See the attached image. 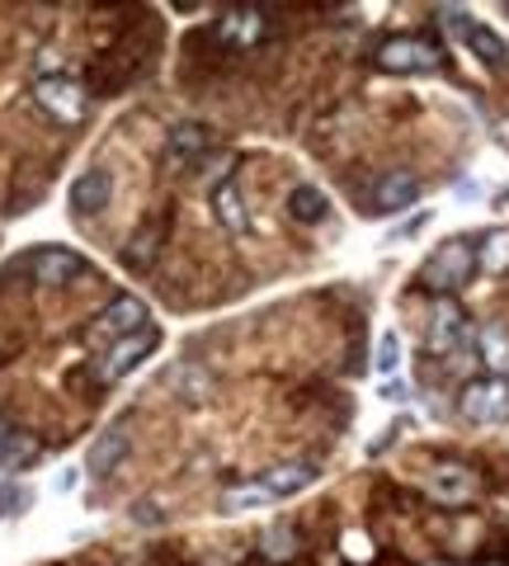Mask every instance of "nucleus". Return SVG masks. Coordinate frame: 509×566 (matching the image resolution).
<instances>
[{"instance_id":"f3484780","label":"nucleus","mask_w":509,"mask_h":566,"mask_svg":"<svg viewBox=\"0 0 509 566\" xmlns=\"http://www.w3.org/2000/svg\"><path fill=\"white\" fill-rule=\"evenodd\" d=\"M123 453H128V430L123 424H109L95 444H91V458H85V468H91L95 476H109L118 463H123Z\"/></svg>"},{"instance_id":"20e7f679","label":"nucleus","mask_w":509,"mask_h":566,"mask_svg":"<svg viewBox=\"0 0 509 566\" xmlns=\"http://www.w3.org/2000/svg\"><path fill=\"white\" fill-rule=\"evenodd\" d=\"M378 66L392 71V76H420V71L444 66V52L425 39H388L378 48Z\"/></svg>"},{"instance_id":"2eb2a0df","label":"nucleus","mask_w":509,"mask_h":566,"mask_svg":"<svg viewBox=\"0 0 509 566\" xmlns=\"http://www.w3.org/2000/svg\"><path fill=\"white\" fill-rule=\"evenodd\" d=\"M33 463H39V439L0 420V472H24Z\"/></svg>"},{"instance_id":"6e6552de","label":"nucleus","mask_w":509,"mask_h":566,"mask_svg":"<svg viewBox=\"0 0 509 566\" xmlns=\"http://www.w3.org/2000/svg\"><path fill=\"white\" fill-rule=\"evenodd\" d=\"M24 264H29L33 279L47 283V289H62V283H76L85 274V255L66 251V245H43V251H33Z\"/></svg>"},{"instance_id":"1a4fd4ad","label":"nucleus","mask_w":509,"mask_h":566,"mask_svg":"<svg viewBox=\"0 0 509 566\" xmlns=\"http://www.w3.org/2000/svg\"><path fill=\"white\" fill-rule=\"evenodd\" d=\"M463 340H471V326L458 303H448V297H438L434 312H430V331H425V345L430 354H453Z\"/></svg>"},{"instance_id":"a211bd4d","label":"nucleus","mask_w":509,"mask_h":566,"mask_svg":"<svg viewBox=\"0 0 509 566\" xmlns=\"http://www.w3.org/2000/svg\"><path fill=\"white\" fill-rule=\"evenodd\" d=\"M288 218H293V222H303V227L326 222V218H330V199H326V189H316V185H297V189L288 193Z\"/></svg>"},{"instance_id":"4468645a","label":"nucleus","mask_w":509,"mask_h":566,"mask_svg":"<svg viewBox=\"0 0 509 566\" xmlns=\"http://www.w3.org/2000/svg\"><path fill=\"white\" fill-rule=\"evenodd\" d=\"M114 199V175L109 170H85L76 175L72 185V208L81 212V218H95V212H104Z\"/></svg>"},{"instance_id":"423d86ee","label":"nucleus","mask_w":509,"mask_h":566,"mask_svg":"<svg viewBox=\"0 0 509 566\" xmlns=\"http://www.w3.org/2000/svg\"><path fill=\"white\" fill-rule=\"evenodd\" d=\"M425 495L434 505H471L477 501V472L463 468V463H438L430 476H425Z\"/></svg>"},{"instance_id":"412c9836","label":"nucleus","mask_w":509,"mask_h":566,"mask_svg":"<svg viewBox=\"0 0 509 566\" xmlns=\"http://www.w3.org/2000/svg\"><path fill=\"white\" fill-rule=\"evenodd\" d=\"M477 264H481L486 274H505V270H509V227H496V232L481 237Z\"/></svg>"},{"instance_id":"ddd939ff","label":"nucleus","mask_w":509,"mask_h":566,"mask_svg":"<svg viewBox=\"0 0 509 566\" xmlns=\"http://www.w3.org/2000/svg\"><path fill=\"white\" fill-rule=\"evenodd\" d=\"M415 199H420V180H415V175H406V170H396V175H382V180H378V189H373V199H368V208L382 212V218H392V212L411 208Z\"/></svg>"},{"instance_id":"7ed1b4c3","label":"nucleus","mask_w":509,"mask_h":566,"mask_svg":"<svg viewBox=\"0 0 509 566\" xmlns=\"http://www.w3.org/2000/svg\"><path fill=\"white\" fill-rule=\"evenodd\" d=\"M33 99H39V109L52 114L57 123H81L85 118V91L81 81L72 76H57V71H43V76H33Z\"/></svg>"},{"instance_id":"aec40b11","label":"nucleus","mask_w":509,"mask_h":566,"mask_svg":"<svg viewBox=\"0 0 509 566\" xmlns=\"http://www.w3.org/2000/svg\"><path fill=\"white\" fill-rule=\"evenodd\" d=\"M477 349H481V364H486L496 378L509 374V335H505V326H481Z\"/></svg>"},{"instance_id":"a878e982","label":"nucleus","mask_w":509,"mask_h":566,"mask_svg":"<svg viewBox=\"0 0 509 566\" xmlns=\"http://www.w3.org/2000/svg\"><path fill=\"white\" fill-rule=\"evenodd\" d=\"M486 566H500V562H486Z\"/></svg>"},{"instance_id":"b1692460","label":"nucleus","mask_w":509,"mask_h":566,"mask_svg":"<svg viewBox=\"0 0 509 566\" xmlns=\"http://www.w3.org/2000/svg\"><path fill=\"white\" fill-rule=\"evenodd\" d=\"M496 137H500L505 147H509V114H505V118H496Z\"/></svg>"},{"instance_id":"5701e85b","label":"nucleus","mask_w":509,"mask_h":566,"mask_svg":"<svg viewBox=\"0 0 509 566\" xmlns=\"http://www.w3.org/2000/svg\"><path fill=\"white\" fill-rule=\"evenodd\" d=\"M76 486V468H66V472H57V491H72Z\"/></svg>"},{"instance_id":"f257e3e1","label":"nucleus","mask_w":509,"mask_h":566,"mask_svg":"<svg viewBox=\"0 0 509 566\" xmlns=\"http://www.w3.org/2000/svg\"><path fill=\"white\" fill-rule=\"evenodd\" d=\"M311 482H316V463H307V458H293V463H278L269 472L251 476V482H236L232 491H222L218 510H222V515H251V510H269L278 501H288V495H297Z\"/></svg>"},{"instance_id":"dca6fc26","label":"nucleus","mask_w":509,"mask_h":566,"mask_svg":"<svg viewBox=\"0 0 509 566\" xmlns=\"http://www.w3.org/2000/svg\"><path fill=\"white\" fill-rule=\"evenodd\" d=\"M265 14H255V10H226L222 20H218V39L226 48H255L259 39H265Z\"/></svg>"},{"instance_id":"39448f33","label":"nucleus","mask_w":509,"mask_h":566,"mask_svg":"<svg viewBox=\"0 0 509 566\" xmlns=\"http://www.w3.org/2000/svg\"><path fill=\"white\" fill-rule=\"evenodd\" d=\"M156 345H161L156 331H132V335H123V340H114L109 354H104V368H99L104 382H118V378H128L132 368H142L156 354Z\"/></svg>"},{"instance_id":"9b49d317","label":"nucleus","mask_w":509,"mask_h":566,"mask_svg":"<svg viewBox=\"0 0 509 566\" xmlns=\"http://www.w3.org/2000/svg\"><path fill=\"white\" fill-rule=\"evenodd\" d=\"M142 322H147V303H142V297H118V303L104 307V316L91 326V340L95 345H114V340H123V335L142 331Z\"/></svg>"},{"instance_id":"6ab92c4d","label":"nucleus","mask_w":509,"mask_h":566,"mask_svg":"<svg viewBox=\"0 0 509 566\" xmlns=\"http://www.w3.org/2000/svg\"><path fill=\"white\" fill-rule=\"evenodd\" d=\"M213 218H218V227H226L232 237H241L245 227H251V218H245V203H241L236 185H218V189H213Z\"/></svg>"},{"instance_id":"393cba45","label":"nucleus","mask_w":509,"mask_h":566,"mask_svg":"<svg viewBox=\"0 0 509 566\" xmlns=\"http://www.w3.org/2000/svg\"><path fill=\"white\" fill-rule=\"evenodd\" d=\"M425 566H448V562H425Z\"/></svg>"},{"instance_id":"4be33fe9","label":"nucleus","mask_w":509,"mask_h":566,"mask_svg":"<svg viewBox=\"0 0 509 566\" xmlns=\"http://www.w3.org/2000/svg\"><path fill=\"white\" fill-rule=\"evenodd\" d=\"M373 368H378V378H396V368H401V335L396 331H382Z\"/></svg>"},{"instance_id":"0eeeda50","label":"nucleus","mask_w":509,"mask_h":566,"mask_svg":"<svg viewBox=\"0 0 509 566\" xmlns=\"http://www.w3.org/2000/svg\"><path fill=\"white\" fill-rule=\"evenodd\" d=\"M438 24H448L453 33H463V43L477 52L486 66H505V62H509V48L500 43V33L486 29V24H477L471 14H463V10H438Z\"/></svg>"},{"instance_id":"f8f14e48","label":"nucleus","mask_w":509,"mask_h":566,"mask_svg":"<svg viewBox=\"0 0 509 566\" xmlns=\"http://www.w3.org/2000/svg\"><path fill=\"white\" fill-rule=\"evenodd\" d=\"M208 151H213V133H208L203 123H180V128H170V137H166V161L174 170H194Z\"/></svg>"},{"instance_id":"9d476101","label":"nucleus","mask_w":509,"mask_h":566,"mask_svg":"<svg viewBox=\"0 0 509 566\" xmlns=\"http://www.w3.org/2000/svg\"><path fill=\"white\" fill-rule=\"evenodd\" d=\"M458 406H463V416H467L471 424L505 420V416H509V382H505V378H481V382H471Z\"/></svg>"},{"instance_id":"f03ea898","label":"nucleus","mask_w":509,"mask_h":566,"mask_svg":"<svg viewBox=\"0 0 509 566\" xmlns=\"http://www.w3.org/2000/svg\"><path fill=\"white\" fill-rule=\"evenodd\" d=\"M471 274H477V245H471L467 237H448V241L425 260V270H420V283H425L430 293H438V297H453Z\"/></svg>"}]
</instances>
